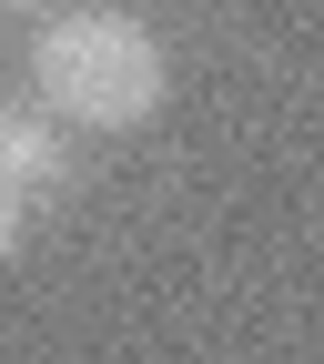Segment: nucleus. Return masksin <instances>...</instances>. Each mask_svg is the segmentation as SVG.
Wrapping results in <instances>:
<instances>
[{"label": "nucleus", "mask_w": 324, "mask_h": 364, "mask_svg": "<svg viewBox=\"0 0 324 364\" xmlns=\"http://www.w3.org/2000/svg\"><path fill=\"white\" fill-rule=\"evenodd\" d=\"M0 11H51V0H0Z\"/></svg>", "instance_id": "4"}, {"label": "nucleus", "mask_w": 324, "mask_h": 364, "mask_svg": "<svg viewBox=\"0 0 324 364\" xmlns=\"http://www.w3.org/2000/svg\"><path fill=\"white\" fill-rule=\"evenodd\" d=\"M11 243H21V203L0 193V263H11Z\"/></svg>", "instance_id": "3"}, {"label": "nucleus", "mask_w": 324, "mask_h": 364, "mask_svg": "<svg viewBox=\"0 0 324 364\" xmlns=\"http://www.w3.org/2000/svg\"><path fill=\"white\" fill-rule=\"evenodd\" d=\"M61 172H71L61 122H51V112H21V102H0V193H41V182H61Z\"/></svg>", "instance_id": "2"}, {"label": "nucleus", "mask_w": 324, "mask_h": 364, "mask_svg": "<svg viewBox=\"0 0 324 364\" xmlns=\"http://www.w3.org/2000/svg\"><path fill=\"white\" fill-rule=\"evenodd\" d=\"M31 81H41V102H51V122L132 132V122L162 112V41L132 11H61L31 41Z\"/></svg>", "instance_id": "1"}]
</instances>
